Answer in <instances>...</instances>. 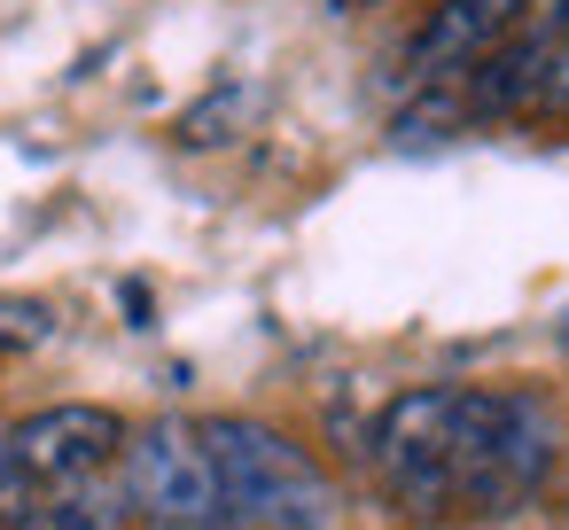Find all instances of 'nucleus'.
<instances>
[{"mask_svg": "<svg viewBox=\"0 0 569 530\" xmlns=\"http://www.w3.org/2000/svg\"><path fill=\"white\" fill-rule=\"evenodd\" d=\"M367 460L390 491L398 514L413 522H452V483H460V390L452 382H421L398 390L375 413Z\"/></svg>", "mask_w": 569, "mask_h": 530, "instance_id": "obj_3", "label": "nucleus"}, {"mask_svg": "<svg viewBox=\"0 0 569 530\" xmlns=\"http://www.w3.org/2000/svg\"><path fill=\"white\" fill-rule=\"evenodd\" d=\"M56 336V312L40 297H0V351H32Z\"/></svg>", "mask_w": 569, "mask_h": 530, "instance_id": "obj_8", "label": "nucleus"}, {"mask_svg": "<svg viewBox=\"0 0 569 530\" xmlns=\"http://www.w3.org/2000/svg\"><path fill=\"white\" fill-rule=\"evenodd\" d=\"M553 406L538 390H460V483L452 514L507 522L522 514L553 476Z\"/></svg>", "mask_w": 569, "mask_h": 530, "instance_id": "obj_1", "label": "nucleus"}, {"mask_svg": "<svg viewBox=\"0 0 569 530\" xmlns=\"http://www.w3.org/2000/svg\"><path fill=\"white\" fill-rule=\"evenodd\" d=\"M17 530H126V499L102 491V483H71V491L40 499Z\"/></svg>", "mask_w": 569, "mask_h": 530, "instance_id": "obj_7", "label": "nucleus"}, {"mask_svg": "<svg viewBox=\"0 0 569 530\" xmlns=\"http://www.w3.org/2000/svg\"><path fill=\"white\" fill-rule=\"evenodd\" d=\"M515 24H522V0H445V9L413 32V48H406L413 87H445V79H460V71L483 63Z\"/></svg>", "mask_w": 569, "mask_h": 530, "instance_id": "obj_6", "label": "nucleus"}, {"mask_svg": "<svg viewBox=\"0 0 569 530\" xmlns=\"http://www.w3.org/2000/svg\"><path fill=\"white\" fill-rule=\"evenodd\" d=\"M118 499L149 530H227L219 522V476H211V452H203V421L164 413V421L126 429Z\"/></svg>", "mask_w": 569, "mask_h": 530, "instance_id": "obj_4", "label": "nucleus"}, {"mask_svg": "<svg viewBox=\"0 0 569 530\" xmlns=\"http://www.w3.org/2000/svg\"><path fill=\"white\" fill-rule=\"evenodd\" d=\"M546 110H569V24L553 32V63H546V94H538Z\"/></svg>", "mask_w": 569, "mask_h": 530, "instance_id": "obj_9", "label": "nucleus"}, {"mask_svg": "<svg viewBox=\"0 0 569 530\" xmlns=\"http://www.w3.org/2000/svg\"><path fill=\"white\" fill-rule=\"evenodd\" d=\"M203 452L219 476V522L227 530H328L336 522L328 476L281 429H266L250 413H219V421H203Z\"/></svg>", "mask_w": 569, "mask_h": 530, "instance_id": "obj_2", "label": "nucleus"}, {"mask_svg": "<svg viewBox=\"0 0 569 530\" xmlns=\"http://www.w3.org/2000/svg\"><path fill=\"white\" fill-rule=\"evenodd\" d=\"M0 444H9V460L24 468L32 491H71V483H94V476L126 452V421H118L110 406L71 398V406H40V413H24Z\"/></svg>", "mask_w": 569, "mask_h": 530, "instance_id": "obj_5", "label": "nucleus"}]
</instances>
